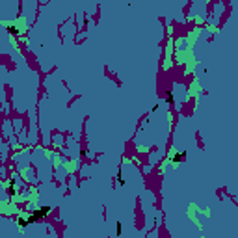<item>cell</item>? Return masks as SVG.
<instances>
[{"label": "cell", "mask_w": 238, "mask_h": 238, "mask_svg": "<svg viewBox=\"0 0 238 238\" xmlns=\"http://www.w3.org/2000/svg\"><path fill=\"white\" fill-rule=\"evenodd\" d=\"M50 210H52V207H48V205H45V207H39V208H36V210L32 212V216H28V225L30 223H36V221H39V220H43V218H47L48 214H50Z\"/></svg>", "instance_id": "6da1fadb"}, {"label": "cell", "mask_w": 238, "mask_h": 238, "mask_svg": "<svg viewBox=\"0 0 238 238\" xmlns=\"http://www.w3.org/2000/svg\"><path fill=\"white\" fill-rule=\"evenodd\" d=\"M188 156V151H183V153H175V155L171 156V164H180L183 160Z\"/></svg>", "instance_id": "7a4b0ae2"}, {"label": "cell", "mask_w": 238, "mask_h": 238, "mask_svg": "<svg viewBox=\"0 0 238 238\" xmlns=\"http://www.w3.org/2000/svg\"><path fill=\"white\" fill-rule=\"evenodd\" d=\"M166 104H175V97H173L171 89H167V91H166Z\"/></svg>", "instance_id": "3957f363"}, {"label": "cell", "mask_w": 238, "mask_h": 238, "mask_svg": "<svg viewBox=\"0 0 238 238\" xmlns=\"http://www.w3.org/2000/svg\"><path fill=\"white\" fill-rule=\"evenodd\" d=\"M8 193H9V195H15V179H9V184H8Z\"/></svg>", "instance_id": "277c9868"}, {"label": "cell", "mask_w": 238, "mask_h": 238, "mask_svg": "<svg viewBox=\"0 0 238 238\" xmlns=\"http://www.w3.org/2000/svg\"><path fill=\"white\" fill-rule=\"evenodd\" d=\"M8 34H9V36H19V30L13 24H8Z\"/></svg>", "instance_id": "5b68a950"}, {"label": "cell", "mask_w": 238, "mask_h": 238, "mask_svg": "<svg viewBox=\"0 0 238 238\" xmlns=\"http://www.w3.org/2000/svg\"><path fill=\"white\" fill-rule=\"evenodd\" d=\"M17 223H19V227H20V229H26V227H28V220H26V218H19V220H17Z\"/></svg>", "instance_id": "8992f818"}, {"label": "cell", "mask_w": 238, "mask_h": 238, "mask_svg": "<svg viewBox=\"0 0 238 238\" xmlns=\"http://www.w3.org/2000/svg\"><path fill=\"white\" fill-rule=\"evenodd\" d=\"M117 183H119V186H125V179H123V171L121 169L117 171Z\"/></svg>", "instance_id": "52a82bcc"}, {"label": "cell", "mask_w": 238, "mask_h": 238, "mask_svg": "<svg viewBox=\"0 0 238 238\" xmlns=\"http://www.w3.org/2000/svg\"><path fill=\"white\" fill-rule=\"evenodd\" d=\"M121 231H123V227H121V223H117V225H115V233H117V234H121Z\"/></svg>", "instance_id": "ba28073f"}]
</instances>
